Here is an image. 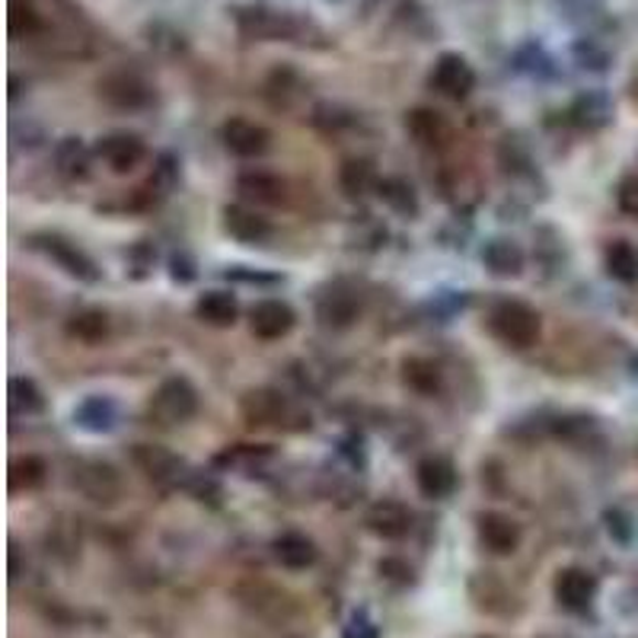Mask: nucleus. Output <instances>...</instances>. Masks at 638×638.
<instances>
[{
    "mask_svg": "<svg viewBox=\"0 0 638 638\" xmlns=\"http://www.w3.org/2000/svg\"><path fill=\"white\" fill-rule=\"evenodd\" d=\"M67 335L84 342V345H99L106 335H109V316L96 306L87 310H77L71 320H67Z\"/></svg>",
    "mask_w": 638,
    "mask_h": 638,
    "instance_id": "32",
    "label": "nucleus"
},
{
    "mask_svg": "<svg viewBox=\"0 0 638 638\" xmlns=\"http://www.w3.org/2000/svg\"><path fill=\"white\" fill-rule=\"evenodd\" d=\"M338 185H342V192H345L348 198H367L370 192H377L380 176H377L374 160H367V156L345 160L342 170H338Z\"/></svg>",
    "mask_w": 638,
    "mask_h": 638,
    "instance_id": "26",
    "label": "nucleus"
},
{
    "mask_svg": "<svg viewBox=\"0 0 638 638\" xmlns=\"http://www.w3.org/2000/svg\"><path fill=\"white\" fill-rule=\"evenodd\" d=\"M616 205L626 217L638 220V176H626L623 183L616 185Z\"/></svg>",
    "mask_w": 638,
    "mask_h": 638,
    "instance_id": "36",
    "label": "nucleus"
},
{
    "mask_svg": "<svg viewBox=\"0 0 638 638\" xmlns=\"http://www.w3.org/2000/svg\"><path fill=\"white\" fill-rule=\"evenodd\" d=\"M604 520H607V530L613 540H619V543H629L632 540V520H629V515H623V511H607L604 515Z\"/></svg>",
    "mask_w": 638,
    "mask_h": 638,
    "instance_id": "39",
    "label": "nucleus"
},
{
    "mask_svg": "<svg viewBox=\"0 0 638 638\" xmlns=\"http://www.w3.org/2000/svg\"><path fill=\"white\" fill-rule=\"evenodd\" d=\"M402 383L419 396H437L444 390V370L428 358L402 361Z\"/></svg>",
    "mask_w": 638,
    "mask_h": 638,
    "instance_id": "27",
    "label": "nucleus"
},
{
    "mask_svg": "<svg viewBox=\"0 0 638 638\" xmlns=\"http://www.w3.org/2000/svg\"><path fill=\"white\" fill-rule=\"evenodd\" d=\"M476 537H479V547L491 552V555H498V559L515 555L520 549V540H523L520 523L515 517L501 515V511H486V515L476 517Z\"/></svg>",
    "mask_w": 638,
    "mask_h": 638,
    "instance_id": "11",
    "label": "nucleus"
},
{
    "mask_svg": "<svg viewBox=\"0 0 638 638\" xmlns=\"http://www.w3.org/2000/svg\"><path fill=\"white\" fill-rule=\"evenodd\" d=\"M361 316V294L342 281L329 284L320 298H316V320L326 329H348L355 326Z\"/></svg>",
    "mask_w": 638,
    "mask_h": 638,
    "instance_id": "10",
    "label": "nucleus"
},
{
    "mask_svg": "<svg viewBox=\"0 0 638 638\" xmlns=\"http://www.w3.org/2000/svg\"><path fill=\"white\" fill-rule=\"evenodd\" d=\"M629 370H632V377H636V380H638V355H636V358H632V361H629Z\"/></svg>",
    "mask_w": 638,
    "mask_h": 638,
    "instance_id": "42",
    "label": "nucleus"
},
{
    "mask_svg": "<svg viewBox=\"0 0 638 638\" xmlns=\"http://www.w3.org/2000/svg\"><path fill=\"white\" fill-rule=\"evenodd\" d=\"M569 119L584 131H601L613 122V99L601 90L581 93L569 109Z\"/></svg>",
    "mask_w": 638,
    "mask_h": 638,
    "instance_id": "24",
    "label": "nucleus"
},
{
    "mask_svg": "<svg viewBox=\"0 0 638 638\" xmlns=\"http://www.w3.org/2000/svg\"><path fill=\"white\" fill-rule=\"evenodd\" d=\"M405 131H409V138H412L415 144H422V148H441V144L451 141V125L444 122L441 112L425 109V106L405 112Z\"/></svg>",
    "mask_w": 638,
    "mask_h": 638,
    "instance_id": "22",
    "label": "nucleus"
},
{
    "mask_svg": "<svg viewBox=\"0 0 638 638\" xmlns=\"http://www.w3.org/2000/svg\"><path fill=\"white\" fill-rule=\"evenodd\" d=\"M74 488L93 505H116L122 498V476L106 459H80L74 466Z\"/></svg>",
    "mask_w": 638,
    "mask_h": 638,
    "instance_id": "7",
    "label": "nucleus"
},
{
    "mask_svg": "<svg viewBox=\"0 0 638 638\" xmlns=\"http://www.w3.org/2000/svg\"><path fill=\"white\" fill-rule=\"evenodd\" d=\"M365 527L374 537H380V540H402L412 530V511L402 501L383 498V501H374L367 508Z\"/></svg>",
    "mask_w": 638,
    "mask_h": 638,
    "instance_id": "15",
    "label": "nucleus"
},
{
    "mask_svg": "<svg viewBox=\"0 0 638 638\" xmlns=\"http://www.w3.org/2000/svg\"><path fill=\"white\" fill-rule=\"evenodd\" d=\"M272 555L274 562L281 569H288V572H306V569L316 565L320 549L301 530H284V533H278L272 540Z\"/></svg>",
    "mask_w": 638,
    "mask_h": 638,
    "instance_id": "18",
    "label": "nucleus"
},
{
    "mask_svg": "<svg viewBox=\"0 0 638 638\" xmlns=\"http://www.w3.org/2000/svg\"><path fill=\"white\" fill-rule=\"evenodd\" d=\"M575 58L584 71H607L609 52L597 39H581L575 45Z\"/></svg>",
    "mask_w": 638,
    "mask_h": 638,
    "instance_id": "35",
    "label": "nucleus"
},
{
    "mask_svg": "<svg viewBox=\"0 0 638 638\" xmlns=\"http://www.w3.org/2000/svg\"><path fill=\"white\" fill-rule=\"evenodd\" d=\"M483 638H491V636H483Z\"/></svg>",
    "mask_w": 638,
    "mask_h": 638,
    "instance_id": "43",
    "label": "nucleus"
},
{
    "mask_svg": "<svg viewBox=\"0 0 638 638\" xmlns=\"http://www.w3.org/2000/svg\"><path fill=\"white\" fill-rule=\"evenodd\" d=\"M224 230L240 240L244 246H262L272 240V224L269 217L249 208V205H227L224 208Z\"/></svg>",
    "mask_w": 638,
    "mask_h": 638,
    "instance_id": "17",
    "label": "nucleus"
},
{
    "mask_svg": "<svg viewBox=\"0 0 638 638\" xmlns=\"http://www.w3.org/2000/svg\"><path fill=\"white\" fill-rule=\"evenodd\" d=\"M173 278H176V281H192V278H195V269H192V262H188V259H180V256H176V259H173Z\"/></svg>",
    "mask_w": 638,
    "mask_h": 638,
    "instance_id": "41",
    "label": "nucleus"
},
{
    "mask_svg": "<svg viewBox=\"0 0 638 638\" xmlns=\"http://www.w3.org/2000/svg\"><path fill=\"white\" fill-rule=\"evenodd\" d=\"M26 246H30L32 252L52 259L62 272H67L71 278H77V281H99L96 262H93L80 246L71 244V240L62 237V234H48V230H45V234H30Z\"/></svg>",
    "mask_w": 638,
    "mask_h": 638,
    "instance_id": "5",
    "label": "nucleus"
},
{
    "mask_svg": "<svg viewBox=\"0 0 638 638\" xmlns=\"http://www.w3.org/2000/svg\"><path fill=\"white\" fill-rule=\"evenodd\" d=\"M220 141L234 156L256 160L272 148V131L266 125L249 122V119H230L220 128Z\"/></svg>",
    "mask_w": 638,
    "mask_h": 638,
    "instance_id": "13",
    "label": "nucleus"
},
{
    "mask_svg": "<svg viewBox=\"0 0 638 638\" xmlns=\"http://www.w3.org/2000/svg\"><path fill=\"white\" fill-rule=\"evenodd\" d=\"M183 488H188L198 501H217L220 498V486L214 483L212 476H205V473H188V479H185V486Z\"/></svg>",
    "mask_w": 638,
    "mask_h": 638,
    "instance_id": "37",
    "label": "nucleus"
},
{
    "mask_svg": "<svg viewBox=\"0 0 638 638\" xmlns=\"http://www.w3.org/2000/svg\"><path fill=\"white\" fill-rule=\"evenodd\" d=\"M151 415L166 428L185 425L198 415V390L188 377H166L151 396Z\"/></svg>",
    "mask_w": 638,
    "mask_h": 638,
    "instance_id": "3",
    "label": "nucleus"
},
{
    "mask_svg": "<svg viewBox=\"0 0 638 638\" xmlns=\"http://www.w3.org/2000/svg\"><path fill=\"white\" fill-rule=\"evenodd\" d=\"M74 425L80 428V431H87V434H109V431H116V425H119L116 399L102 393L80 399L77 409H74Z\"/></svg>",
    "mask_w": 638,
    "mask_h": 638,
    "instance_id": "20",
    "label": "nucleus"
},
{
    "mask_svg": "<svg viewBox=\"0 0 638 638\" xmlns=\"http://www.w3.org/2000/svg\"><path fill=\"white\" fill-rule=\"evenodd\" d=\"M131 463L151 479L153 486H185L188 479V466L183 456H176L173 451L160 447V444H134L131 447Z\"/></svg>",
    "mask_w": 638,
    "mask_h": 638,
    "instance_id": "8",
    "label": "nucleus"
},
{
    "mask_svg": "<svg viewBox=\"0 0 638 638\" xmlns=\"http://www.w3.org/2000/svg\"><path fill=\"white\" fill-rule=\"evenodd\" d=\"M604 269L619 284H636L638 281V249L629 240H613L604 249Z\"/></svg>",
    "mask_w": 638,
    "mask_h": 638,
    "instance_id": "29",
    "label": "nucleus"
},
{
    "mask_svg": "<svg viewBox=\"0 0 638 638\" xmlns=\"http://www.w3.org/2000/svg\"><path fill=\"white\" fill-rule=\"evenodd\" d=\"M428 84H431V90L441 93L444 99H466L469 93L476 90V71H473V64L466 62L463 55H456V52H444L434 67H431V77H428Z\"/></svg>",
    "mask_w": 638,
    "mask_h": 638,
    "instance_id": "9",
    "label": "nucleus"
},
{
    "mask_svg": "<svg viewBox=\"0 0 638 638\" xmlns=\"http://www.w3.org/2000/svg\"><path fill=\"white\" fill-rule=\"evenodd\" d=\"M377 569H380V575L390 577V581H399V584L412 581V569H409L405 562H399V559H383Z\"/></svg>",
    "mask_w": 638,
    "mask_h": 638,
    "instance_id": "40",
    "label": "nucleus"
},
{
    "mask_svg": "<svg viewBox=\"0 0 638 638\" xmlns=\"http://www.w3.org/2000/svg\"><path fill=\"white\" fill-rule=\"evenodd\" d=\"M237 192L252 205H281L288 198V185L272 170H244L237 176Z\"/></svg>",
    "mask_w": 638,
    "mask_h": 638,
    "instance_id": "21",
    "label": "nucleus"
},
{
    "mask_svg": "<svg viewBox=\"0 0 638 638\" xmlns=\"http://www.w3.org/2000/svg\"><path fill=\"white\" fill-rule=\"evenodd\" d=\"M195 316L205 323V326H214V329H227L237 323L240 316V304L230 291H205L198 301H195Z\"/></svg>",
    "mask_w": 638,
    "mask_h": 638,
    "instance_id": "25",
    "label": "nucleus"
},
{
    "mask_svg": "<svg viewBox=\"0 0 638 638\" xmlns=\"http://www.w3.org/2000/svg\"><path fill=\"white\" fill-rule=\"evenodd\" d=\"M552 594H555V604L562 609L587 613L591 604H594V597H597V577L591 575L587 569L569 565L552 581Z\"/></svg>",
    "mask_w": 638,
    "mask_h": 638,
    "instance_id": "12",
    "label": "nucleus"
},
{
    "mask_svg": "<svg viewBox=\"0 0 638 638\" xmlns=\"http://www.w3.org/2000/svg\"><path fill=\"white\" fill-rule=\"evenodd\" d=\"M240 409H244L246 422L256 428H294L291 422L310 428V415H301L288 402V396H281L278 390H252L240 399Z\"/></svg>",
    "mask_w": 638,
    "mask_h": 638,
    "instance_id": "6",
    "label": "nucleus"
},
{
    "mask_svg": "<svg viewBox=\"0 0 638 638\" xmlns=\"http://www.w3.org/2000/svg\"><path fill=\"white\" fill-rule=\"evenodd\" d=\"M96 156L112 170V173H131L144 163L148 156V148L138 134L131 131H112L106 138H99L96 144Z\"/></svg>",
    "mask_w": 638,
    "mask_h": 638,
    "instance_id": "14",
    "label": "nucleus"
},
{
    "mask_svg": "<svg viewBox=\"0 0 638 638\" xmlns=\"http://www.w3.org/2000/svg\"><path fill=\"white\" fill-rule=\"evenodd\" d=\"M483 266L495 278H517V274L523 272V266H527V256H523V249L515 240L495 237V240H488L483 246Z\"/></svg>",
    "mask_w": 638,
    "mask_h": 638,
    "instance_id": "23",
    "label": "nucleus"
},
{
    "mask_svg": "<svg viewBox=\"0 0 638 638\" xmlns=\"http://www.w3.org/2000/svg\"><path fill=\"white\" fill-rule=\"evenodd\" d=\"M456 483H459V476H456V466L447 456L431 454L415 466V486H419V491H422L425 498H431V501L451 498L456 491Z\"/></svg>",
    "mask_w": 638,
    "mask_h": 638,
    "instance_id": "16",
    "label": "nucleus"
},
{
    "mask_svg": "<svg viewBox=\"0 0 638 638\" xmlns=\"http://www.w3.org/2000/svg\"><path fill=\"white\" fill-rule=\"evenodd\" d=\"M298 316L284 301H259L249 313V329L262 342H278L294 329Z\"/></svg>",
    "mask_w": 638,
    "mask_h": 638,
    "instance_id": "19",
    "label": "nucleus"
},
{
    "mask_svg": "<svg viewBox=\"0 0 638 638\" xmlns=\"http://www.w3.org/2000/svg\"><path fill=\"white\" fill-rule=\"evenodd\" d=\"M7 30L13 39H39L48 32L45 17L35 10L32 0H10V13H7Z\"/></svg>",
    "mask_w": 638,
    "mask_h": 638,
    "instance_id": "30",
    "label": "nucleus"
},
{
    "mask_svg": "<svg viewBox=\"0 0 638 638\" xmlns=\"http://www.w3.org/2000/svg\"><path fill=\"white\" fill-rule=\"evenodd\" d=\"M377 198H380L390 212L402 214V217H415V214H419V195H415V188L405 183V180H399V176L380 180Z\"/></svg>",
    "mask_w": 638,
    "mask_h": 638,
    "instance_id": "33",
    "label": "nucleus"
},
{
    "mask_svg": "<svg viewBox=\"0 0 638 638\" xmlns=\"http://www.w3.org/2000/svg\"><path fill=\"white\" fill-rule=\"evenodd\" d=\"M55 170L64 180H87L90 176V151L80 138H64L55 148Z\"/></svg>",
    "mask_w": 638,
    "mask_h": 638,
    "instance_id": "31",
    "label": "nucleus"
},
{
    "mask_svg": "<svg viewBox=\"0 0 638 638\" xmlns=\"http://www.w3.org/2000/svg\"><path fill=\"white\" fill-rule=\"evenodd\" d=\"M488 333L515 352H527L540 342L543 320L533 306L523 304V301H498L488 313Z\"/></svg>",
    "mask_w": 638,
    "mask_h": 638,
    "instance_id": "1",
    "label": "nucleus"
},
{
    "mask_svg": "<svg viewBox=\"0 0 638 638\" xmlns=\"http://www.w3.org/2000/svg\"><path fill=\"white\" fill-rule=\"evenodd\" d=\"M7 402H10V412L23 415V419H35V415L45 412V396L39 390V383L30 380V377H10Z\"/></svg>",
    "mask_w": 638,
    "mask_h": 638,
    "instance_id": "28",
    "label": "nucleus"
},
{
    "mask_svg": "<svg viewBox=\"0 0 638 638\" xmlns=\"http://www.w3.org/2000/svg\"><path fill=\"white\" fill-rule=\"evenodd\" d=\"M342 638H380V629H377V623L367 616V609H358V613H352V619H348Z\"/></svg>",
    "mask_w": 638,
    "mask_h": 638,
    "instance_id": "38",
    "label": "nucleus"
},
{
    "mask_svg": "<svg viewBox=\"0 0 638 638\" xmlns=\"http://www.w3.org/2000/svg\"><path fill=\"white\" fill-rule=\"evenodd\" d=\"M234 20L246 39H256V42H291L304 30L298 17L272 7H237Z\"/></svg>",
    "mask_w": 638,
    "mask_h": 638,
    "instance_id": "2",
    "label": "nucleus"
},
{
    "mask_svg": "<svg viewBox=\"0 0 638 638\" xmlns=\"http://www.w3.org/2000/svg\"><path fill=\"white\" fill-rule=\"evenodd\" d=\"M7 479H10L13 491H32V488H39L48 479V466H45L42 456L26 454L10 463V476Z\"/></svg>",
    "mask_w": 638,
    "mask_h": 638,
    "instance_id": "34",
    "label": "nucleus"
},
{
    "mask_svg": "<svg viewBox=\"0 0 638 638\" xmlns=\"http://www.w3.org/2000/svg\"><path fill=\"white\" fill-rule=\"evenodd\" d=\"M99 99L119 112H141V109H151L156 93L138 71L119 67L99 80Z\"/></svg>",
    "mask_w": 638,
    "mask_h": 638,
    "instance_id": "4",
    "label": "nucleus"
}]
</instances>
